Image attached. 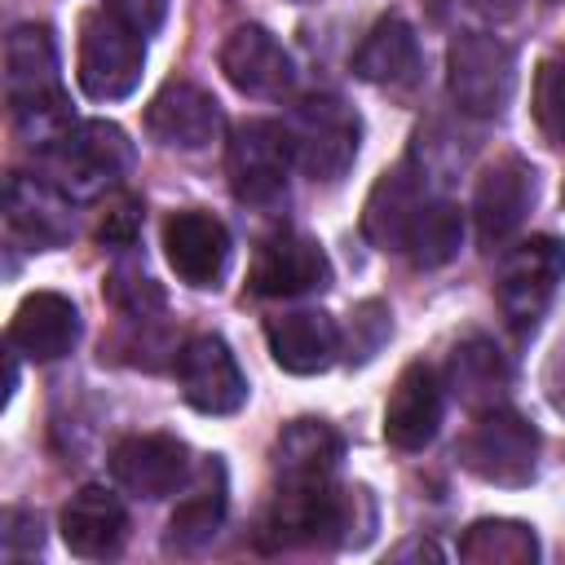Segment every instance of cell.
<instances>
[{
    "mask_svg": "<svg viewBox=\"0 0 565 565\" xmlns=\"http://www.w3.org/2000/svg\"><path fill=\"white\" fill-rule=\"evenodd\" d=\"M375 499L366 486H278L265 521L260 543L282 547H362L375 534Z\"/></svg>",
    "mask_w": 565,
    "mask_h": 565,
    "instance_id": "1",
    "label": "cell"
},
{
    "mask_svg": "<svg viewBox=\"0 0 565 565\" xmlns=\"http://www.w3.org/2000/svg\"><path fill=\"white\" fill-rule=\"evenodd\" d=\"M4 102H9L13 124L22 132L40 137V146L66 128V88H62L57 44H53L49 26L22 22L9 31V40H4Z\"/></svg>",
    "mask_w": 565,
    "mask_h": 565,
    "instance_id": "2",
    "label": "cell"
},
{
    "mask_svg": "<svg viewBox=\"0 0 565 565\" xmlns=\"http://www.w3.org/2000/svg\"><path fill=\"white\" fill-rule=\"evenodd\" d=\"M40 159H44V177L75 203L115 194L137 163L128 132L106 119L66 124L57 137L40 146Z\"/></svg>",
    "mask_w": 565,
    "mask_h": 565,
    "instance_id": "3",
    "label": "cell"
},
{
    "mask_svg": "<svg viewBox=\"0 0 565 565\" xmlns=\"http://www.w3.org/2000/svg\"><path fill=\"white\" fill-rule=\"evenodd\" d=\"M287 137L296 150V168L318 185H335L358 159L362 119L344 97L309 93L296 102V110L287 119Z\"/></svg>",
    "mask_w": 565,
    "mask_h": 565,
    "instance_id": "4",
    "label": "cell"
},
{
    "mask_svg": "<svg viewBox=\"0 0 565 565\" xmlns=\"http://www.w3.org/2000/svg\"><path fill=\"white\" fill-rule=\"evenodd\" d=\"M539 450L543 437L530 419H521L508 406H486L459 437L455 459L490 486H530L539 472Z\"/></svg>",
    "mask_w": 565,
    "mask_h": 565,
    "instance_id": "5",
    "label": "cell"
},
{
    "mask_svg": "<svg viewBox=\"0 0 565 565\" xmlns=\"http://www.w3.org/2000/svg\"><path fill=\"white\" fill-rule=\"evenodd\" d=\"M450 102L472 119H499L516 93V53L490 31H463L446 49Z\"/></svg>",
    "mask_w": 565,
    "mask_h": 565,
    "instance_id": "6",
    "label": "cell"
},
{
    "mask_svg": "<svg viewBox=\"0 0 565 565\" xmlns=\"http://www.w3.org/2000/svg\"><path fill=\"white\" fill-rule=\"evenodd\" d=\"M561 278H565V243L561 238L534 234V238H521L516 247H508L494 269V300H499V313L508 318V327L534 331L539 318L547 313Z\"/></svg>",
    "mask_w": 565,
    "mask_h": 565,
    "instance_id": "7",
    "label": "cell"
},
{
    "mask_svg": "<svg viewBox=\"0 0 565 565\" xmlns=\"http://www.w3.org/2000/svg\"><path fill=\"white\" fill-rule=\"evenodd\" d=\"M79 88L93 102H124L146 75V35L124 26L115 13L97 9L79 22Z\"/></svg>",
    "mask_w": 565,
    "mask_h": 565,
    "instance_id": "8",
    "label": "cell"
},
{
    "mask_svg": "<svg viewBox=\"0 0 565 565\" xmlns=\"http://www.w3.org/2000/svg\"><path fill=\"white\" fill-rule=\"evenodd\" d=\"M291 163H296V150H291V137H287V124L243 119L230 132L225 177H230V190H234L238 203H247V207L278 203L287 194Z\"/></svg>",
    "mask_w": 565,
    "mask_h": 565,
    "instance_id": "9",
    "label": "cell"
},
{
    "mask_svg": "<svg viewBox=\"0 0 565 565\" xmlns=\"http://www.w3.org/2000/svg\"><path fill=\"white\" fill-rule=\"evenodd\" d=\"M331 287V260L327 252L300 234V230H274L256 243L247 265V291L265 300H291Z\"/></svg>",
    "mask_w": 565,
    "mask_h": 565,
    "instance_id": "10",
    "label": "cell"
},
{
    "mask_svg": "<svg viewBox=\"0 0 565 565\" xmlns=\"http://www.w3.org/2000/svg\"><path fill=\"white\" fill-rule=\"evenodd\" d=\"M539 199V177L521 154H503L494 163L481 168L477 190H472V225H477V243L486 252L503 247L530 216Z\"/></svg>",
    "mask_w": 565,
    "mask_h": 565,
    "instance_id": "11",
    "label": "cell"
},
{
    "mask_svg": "<svg viewBox=\"0 0 565 565\" xmlns=\"http://www.w3.org/2000/svg\"><path fill=\"white\" fill-rule=\"evenodd\" d=\"M177 388L199 415H234L247 402V375L221 335H190L177 349Z\"/></svg>",
    "mask_w": 565,
    "mask_h": 565,
    "instance_id": "12",
    "label": "cell"
},
{
    "mask_svg": "<svg viewBox=\"0 0 565 565\" xmlns=\"http://www.w3.org/2000/svg\"><path fill=\"white\" fill-rule=\"evenodd\" d=\"M110 477L132 499H168L190 486V446L177 433H128L110 450Z\"/></svg>",
    "mask_w": 565,
    "mask_h": 565,
    "instance_id": "13",
    "label": "cell"
},
{
    "mask_svg": "<svg viewBox=\"0 0 565 565\" xmlns=\"http://www.w3.org/2000/svg\"><path fill=\"white\" fill-rule=\"evenodd\" d=\"M163 252L181 282L207 291V287H221L234 243H230L225 221H216L212 212H199V207H181L163 221Z\"/></svg>",
    "mask_w": 565,
    "mask_h": 565,
    "instance_id": "14",
    "label": "cell"
},
{
    "mask_svg": "<svg viewBox=\"0 0 565 565\" xmlns=\"http://www.w3.org/2000/svg\"><path fill=\"white\" fill-rule=\"evenodd\" d=\"M441 415H446V380H441V371L428 366V362H411L397 375V384H393V393L384 402V441L393 450L415 455L437 437Z\"/></svg>",
    "mask_w": 565,
    "mask_h": 565,
    "instance_id": "15",
    "label": "cell"
},
{
    "mask_svg": "<svg viewBox=\"0 0 565 565\" xmlns=\"http://www.w3.org/2000/svg\"><path fill=\"white\" fill-rule=\"evenodd\" d=\"M428 199H433V190H428V177H424V168L415 159H402L397 168H388L371 185L366 207H362L366 243L380 247V252H397L402 256L406 234H411V225H415V216H419V207Z\"/></svg>",
    "mask_w": 565,
    "mask_h": 565,
    "instance_id": "16",
    "label": "cell"
},
{
    "mask_svg": "<svg viewBox=\"0 0 565 565\" xmlns=\"http://www.w3.org/2000/svg\"><path fill=\"white\" fill-rule=\"evenodd\" d=\"M71 203H75V199H66L49 177L13 172L9 185H4V225H9V234L22 238L26 247L49 252V247H62V243L75 234Z\"/></svg>",
    "mask_w": 565,
    "mask_h": 565,
    "instance_id": "17",
    "label": "cell"
},
{
    "mask_svg": "<svg viewBox=\"0 0 565 565\" xmlns=\"http://www.w3.org/2000/svg\"><path fill=\"white\" fill-rule=\"evenodd\" d=\"M221 102L190 84V79H172L154 93V102L146 106V128L154 141L172 146V150H203L221 137Z\"/></svg>",
    "mask_w": 565,
    "mask_h": 565,
    "instance_id": "18",
    "label": "cell"
},
{
    "mask_svg": "<svg viewBox=\"0 0 565 565\" xmlns=\"http://www.w3.org/2000/svg\"><path fill=\"white\" fill-rule=\"evenodd\" d=\"M221 71L247 97H287L291 93V79H296V66H291L287 49L265 26H256V22L234 26L225 35V44H221Z\"/></svg>",
    "mask_w": 565,
    "mask_h": 565,
    "instance_id": "19",
    "label": "cell"
},
{
    "mask_svg": "<svg viewBox=\"0 0 565 565\" xmlns=\"http://www.w3.org/2000/svg\"><path fill=\"white\" fill-rule=\"evenodd\" d=\"M265 344L291 375H322L344 353V335L322 309H287L265 318Z\"/></svg>",
    "mask_w": 565,
    "mask_h": 565,
    "instance_id": "20",
    "label": "cell"
},
{
    "mask_svg": "<svg viewBox=\"0 0 565 565\" xmlns=\"http://www.w3.org/2000/svg\"><path fill=\"white\" fill-rule=\"evenodd\" d=\"M128 539V508L106 486H79L62 508V543L79 561L119 556Z\"/></svg>",
    "mask_w": 565,
    "mask_h": 565,
    "instance_id": "21",
    "label": "cell"
},
{
    "mask_svg": "<svg viewBox=\"0 0 565 565\" xmlns=\"http://www.w3.org/2000/svg\"><path fill=\"white\" fill-rule=\"evenodd\" d=\"M79 344V309L62 291H31L13 322H9V349H18L31 362H57Z\"/></svg>",
    "mask_w": 565,
    "mask_h": 565,
    "instance_id": "22",
    "label": "cell"
},
{
    "mask_svg": "<svg viewBox=\"0 0 565 565\" xmlns=\"http://www.w3.org/2000/svg\"><path fill=\"white\" fill-rule=\"evenodd\" d=\"M344 459V437L327 419H291L274 441L278 486H322L335 481Z\"/></svg>",
    "mask_w": 565,
    "mask_h": 565,
    "instance_id": "23",
    "label": "cell"
},
{
    "mask_svg": "<svg viewBox=\"0 0 565 565\" xmlns=\"http://www.w3.org/2000/svg\"><path fill=\"white\" fill-rule=\"evenodd\" d=\"M225 503H230V486H225V463L216 455H207L199 463V472H190V490L177 499L172 516H168V547L172 552H199L216 539L221 521H225Z\"/></svg>",
    "mask_w": 565,
    "mask_h": 565,
    "instance_id": "24",
    "label": "cell"
},
{
    "mask_svg": "<svg viewBox=\"0 0 565 565\" xmlns=\"http://www.w3.org/2000/svg\"><path fill=\"white\" fill-rule=\"evenodd\" d=\"M353 75L380 88H411L419 79V35L406 13H384L353 53Z\"/></svg>",
    "mask_w": 565,
    "mask_h": 565,
    "instance_id": "25",
    "label": "cell"
},
{
    "mask_svg": "<svg viewBox=\"0 0 565 565\" xmlns=\"http://www.w3.org/2000/svg\"><path fill=\"white\" fill-rule=\"evenodd\" d=\"M508 362L499 353V344L481 331L463 335L455 349H450V362H446V388L472 406V411H486V406H499L503 393H508Z\"/></svg>",
    "mask_w": 565,
    "mask_h": 565,
    "instance_id": "26",
    "label": "cell"
},
{
    "mask_svg": "<svg viewBox=\"0 0 565 565\" xmlns=\"http://www.w3.org/2000/svg\"><path fill=\"white\" fill-rule=\"evenodd\" d=\"M459 247H463V212H459V203L433 194V199L419 207V216H415V225H411V234H406L402 256H406L415 269H441L446 260L459 256Z\"/></svg>",
    "mask_w": 565,
    "mask_h": 565,
    "instance_id": "27",
    "label": "cell"
},
{
    "mask_svg": "<svg viewBox=\"0 0 565 565\" xmlns=\"http://www.w3.org/2000/svg\"><path fill=\"white\" fill-rule=\"evenodd\" d=\"M459 556L472 565H530V561H539V539L525 521L486 516L463 530Z\"/></svg>",
    "mask_w": 565,
    "mask_h": 565,
    "instance_id": "28",
    "label": "cell"
},
{
    "mask_svg": "<svg viewBox=\"0 0 565 565\" xmlns=\"http://www.w3.org/2000/svg\"><path fill=\"white\" fill-rule=\"evenodd\" d=\"M102 296L132 322H146L150 313H163V287L141 265H115L102 282Z\"/></svg>",
    "mask_w": 565,
    "mask_h": 565,
    "instance_id": "29",
    "label": "cell"
},
{
    "mask_svg": "<svg viewBox=\"0 0 565 565\" xmlns=\"http://www.w3.org/2000/svg\"><path fill=\"white\" fill-rule=\"evenodd\" d=\"M534 124L547 141L565 146V57H547L534 71Z\"/></svg>",
    "mask_w": 565,
    "mask_h": 565,
    "instance_id": "30",
    "label": "cell"
},
{
    "mask_svg": "<svg viewBox=\"0 0 565 565\" xmlns=\"http://www.w3.org/2000/svg\"><path fill=\"white\" fill-rule=\"evenodd\" d=\"M349 318H353L349 331H340V335H344V353H349L353 362H366V358L388 340V331H393L388 305H384V300H362Z\"/></svg>",
    "mask_w": 565,
    "mask_h": 565,
    "instance_id": "31",
    "label": "cell"
},
{
    "mask_svg": "<svg viewBox=\"0 0 565 565\" xmlns=\"http://www.w3.org/2000/svg\"><path fill=\"white\" fill-rule=\"evenodd\" d=\"M137 230H141V199L132 194H115L97 221V243L110 247V252H124L137 243Z\"/></svg>",
    "mask_w": 565,
    "mask_h": 565,
    "instance_id": "32",
    "label": "cell"
},
{
    "mask_svg": "<svg viewBox=\"0 0 565 565\" xmlns=\"http://www.w3.org/2000/svg\"><path fill=\"white\" fill-rule=\"evenodd\" d=\"M44 543V521L40 512L26 508H9L4 512V556H31Z\"/></svg>",
    "mask_w": 565,
    "mask_h": 565,
    "instance_id": "33",
    "label": "cell"
},
{
    "mask_svg": "<svg viewBox=\"0 0 565 565\" xmlns=\"http://www.w3.org/2000/svg\"><path fill=\"white\" fill-rule=\"evenodd\" d=\"M106 13H115L137 35H154L168 18V0H106Z\"/></svg>",
    "mask_w": 565,
    "mask_h": 565,
    "instance_id": "34",
    "label": "cell"
},
{
    "mask_svg": "<svg viewBox=\"0 0 565 565\" xmlns=\"http://www.w3.org/2000/svg\"><path fill=\"white\" fill-rule=\"evenodd\" d=\"M472 9H481V13H512L521 0H468Z\"/></svg>",
    "mask_w": 565,
    "mask_h": 565,
    "instance_id": "35",
    "label": "cell"
},
{
    "mask_svg": "<svg viewBox=\"0 0 565 565\" xmlns=\"http://www.w3.org/2000/svg\"><path fill=\"white\" fill-rule=\"evenodd\" d=\"M561 199H565V185H561Z\"/></svg>",
    "mask_w": 565,
    "mask_h": 565,
    "instance_id": "36",
    "label": "cell"
}]
</instances>
